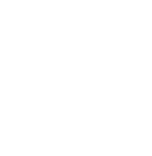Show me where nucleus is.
<instances>
[]
</instances>
